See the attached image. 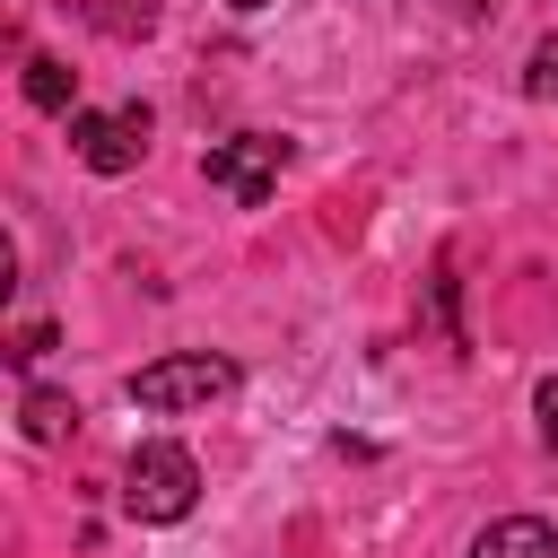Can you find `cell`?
Masks as SVG:
<instances>
[{"label": "cell", "mask_w": 558, "mask_h": 558, "mask_svg": "<svg viewBox=\"0 0 558 558\" xmlns=\"http://www.w3.org/2000/svg\"><path fill=\"white\" fill-rule=\"evenodd\" d=\"M70 148L87 174H131L148 157V105H113V113H70Z\"/></svg>", "instance_id": "277c9868"}, {"label": "cell", "mask_w": 558, "mask_h": 558, "mask_svg": "<svg viewBox=\"0 0 558 558\" xmlns=\"http://www.w3.org/2000/svg\"><path fill=\"white\" fill-rule=\"evenodd\" d=\"M192 497H201V462L183 453V445H140L131 462H122V506L140 514V523H183L192 514Z\"/></svg>", "instance_id": "6da1fadb"}, {"label": "cell", "mask_w": 558, "mask_h": 558, "mask_svg": "<svg viewBox=\"0 0 558 558\" xmlns=\"http://www.w3.org/2000/svg\"><path fill=\"white\" fill-rule=\"evenodd\" d=\"M227 9H270V0H227Z\"/></svg>", "instance_id": "4fadbf2b"}, {"label": "cell", "mask_w": 558, "mask_h": 558, "mask_svg": "<svg viewBox=\"0 0 558 558\" xmlns=\"http://www.w3.org/2000/svg\"><path fill=\"white\" fill-rule=\"evenodd\" d=\"M70 96H78V70L52 61V52H35V61H26V105H35V113H61Z\"/></svg>", "instance_id": "52a82bcc"}, {"label": "cell", "mask_w": 558, "mask_h": 558, "mask_svg": "<svg viewBox=\"0 0 558 558\" xmlns=\"http://www.w3.org/2000/svg\"><path fill=\"white\" fill-rule=\"evenodd\" d=\"M279 166H288V140H279V131H235V140H209V157H201V174H209L235 209H262L270 183H279Z\"/></svg>", "instance_id": "3957f363"}, {"label": "cell", "mask_w": 558, "mask_h": 558, "mask_svg": "<svg viewBox=\"0 0 558 558\" xmlns=\"http://www.w3.org/2000/svg\"><path fill=\"white\" fill-rule=\"evenodd\" d=\"M532 401H541V418H549V436H558V375H541V392H532Z\"/></svg>", "instance_id": "8fae6325"}, {"label": "cell", "mask_w": 558, "mask_h": 558, "mask_svg": "<svg viewBox=\"0 0 558 558\" xmlns=\"http://www.w3.org/2000/svg\"><path fill=\"white\" fill-rule=\"evenodd\" d=\"M17 427H26L35 445H61V436L78 427V401H70V392H44V384H35V392L17 401Z\"/></svg>", "instance_id": "8992f818"}, {"label": "cell", "mask_w": 558, "mask_h": 558, "mask_svg": "<svg viewBox=\"0 0 558 558\" xmlns=\"http://www.w3.org/2000/svg\"><path fill=\"white\" fill-rule=\"evenodd\" d=\"M44 349H52V323H26V331H17V349H9V357H17V366H35V357H44Z\"/></svg>", "instance_id": "30bf717a"}, {"label": "cell", "mask_w": 558, "mask_h": 558, "mask_svg": "<svg viewBox=\"0 0 558 558\" xmlns=\"http://www.w3.org/2000/svg\"><path fill=\"white\" fill-rule=\"evenodd\" d=\"M453 9H462V17H480V9H497V0H453Z\"/></svg>", "instance_id": "7c38bea8"}, {"label": "cell", "mask_w": 558, "mask_h": 558, "mask_svg": "<svg viewBox=\"0 0 558 558\" xmlns=\"http://www.w3.org/2000/svg\"><path fill=\"white\" fill-rule=\"evenodd\" d=\"M523 96H558V35L532 44V61H523Z\"/></svg>", "instance_id": "9c48e42d"}, {"label": "cell", "mask_w": 558, "mask_h": 558, "mask_svg": "<svg viewBox=\"0 0 558 558\" xmlns=\"http://www.w3.org/2000/svg\"><path fill=\"white\" fill-rule=\"evenodd\" d=\"M96 26L105 35H148L157 26V0H96Z\"/></svg>", "instance_id": "ba28073f"}, {"label": "cell", "mask_w": 558, "mask_h": 558, "mask_svg": "<svg viewBox=\"0 0 558 558\" xmlns=\"http://www.w3.org/2000/svg\"><path fill=\"white\" fill-rule=\"evenodd\" d=\"M480 558H558V532L541 514H497L480 532Z\"/></svg>", "instance_id": "5b68a950"}, {"label": "cell", "mask_w": 558, "mask_h": 558, "mask_svg": "<svg viewBox=\"0 0 558 558\" xmlns=\"http://www.w3.org/2000/svg\"><path fill=\"white\" fill-rule=\"evenodd\" d=\"M235 392V357H209V349H183V357H157L131 375V401L140 410H209Z\"/></svg>", "instance_id": "7a4b0ae2"}]
</instances>
